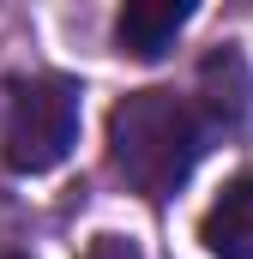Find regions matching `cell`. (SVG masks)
Instances as JSON below:
<instances>
[{"label":"cell","mask_w":253,"mask_h":259,"mask_svg":"<svg viewBox=\"0 0 253 259\" xmlns=\"http://www.w3.org/2000/svg\"><path fill=\"white\" fill-rule=\"evenodd\" d=\"M211 151L205 109L175 91H133L109 115V163L133 193L169 199Z\"/></svg>","instance_id":"6da1fadb"},{"label":"cell","mask_w":253,"mask_h":259,"mask_svg":"<svg viewBox=\"0 0 253 259\" xmlns=\"http://www.w3.org/2000/svg\"><path fill=\"white\" fill-rule=\"evenodd\" d=\"M6 133H0V157L12 175H49L61 169L78 145V84L72 78H18L6 91Z\"/></svg>","instance_id":"7a4b0ae2"},{"label":"cell","mask_w":253,"mask_h":259,"mask_svg":"<svg viewBox=\"0 0 253 259\" xmlns=\"http://www.w3.org/2000/svg\"><path fill=\"white\" fill-rule=\"evenodd\" d=\"M193 6L187 0H133L121 18H115V36H121V55L133 61H157L175 49V36L187 30Z\"/></svg>","instance_id":"3957f363"},{"label":"cell","mask_w":253,"mask_h":259,"mask_svg":"<svg viewBox=\"0 0 253 259\" xmlns=\"http://www.w3.org/2000/svg\"><path fill=\"white\" fill-rule=\"evenodd\" d=\"M199 241L211 247V259H253V169L217 193L199 223Z\"/></svg>","instance_id":"277c9868"},{"label":"cell","mask_w":253,"mask_h":259,"mask_svg":"<svg viewBox=\"0 0 253 259\" xmlns=\"http://www.w3.org/2000/svg\"><path fill=\"white\" fill-rule=\"evenodd\" d=\"M91 259H139V247H133V241H121V235H103V241L91 247Z\"/></svg>","instance_id":"5b68a950"},{"label":"cell","mask_w":253,"mask_h":259,"mask_svg":"<svg viewBox=\"0 0 253 259\" xmlns=\"http://www.w3.org/2000/svg\"><path fill=\"white\" fill-rule=\"evenodd\" d=\"M6 259H18V253H6Z\"/></svg>","instance_id":"8992f818"}]
</instances>
